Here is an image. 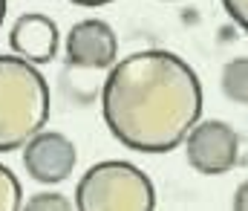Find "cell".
<instances>
[{
	"label": "cell",
	"instance_id": "6da1fadb",
	"mask_svg": "<svg viewBox=\"0 0 248 211\" xmlns=\"http://www.w3.org/2000/svg\"><path fill=\"white\" fill-rule=\"evenodd\" d=\"M101 110L124 147L168 153L202 116V84L185 58L168 49H141L110 67Z\"/></svg>",
	"mask_w": 248,
	"mask_h": 211
},
{
	"label": "cell",
	"instance_id": "7a4b0ae2",
	"mask_svg": "<svg viewBox=\"0 0 248 211\" xmlns=\"http://www.w3.org/2000/svg\"><path fill=\"white\" fill-rule=\"evenodd\" d=\"M49 122V84L20 55H0V153L23 147Z\"/></svg>",
	"mask_w": 248,
	"mask_h": 211
},
{
	"label": "cell",
	"instance_id": "3957f363",
	"mask_svg": "<svg viewBox=\"0 0 248 211\" xmlns=\"http://www.w3.org/2000/svg\"><path fill=\"white\" fill-rule=\"evenodd\" d=\"M75 209L81 211H153L156 209V188L150 177L136 168L133 162L107 159L93 165L78 188H75Z\"/></svg>",
	"mask_w": 248,
	"mask_h": 211
},
{
	"label": "cell",
	"instance_id": "277c9868",
	"mask_svg": "<svg viewBox=\"0 0 248 211\" xmlns=\"http://www.w3.org/2000/svg\"><path fill=\"white\" fill-rule=\"evenodd\" d=\"M185 156L187 165L205 177L228 174L237 159H240V136L231 125L225 122H196L187 130L185 139Z\"/></svg>",
	"mask_w": 248,
	"mask_h": 211
},
{
	"label": "cell",
	"instance_id": "5b68a950",
	"mask_svg": "<svg viewBox=\"0 0 248 211\" xmlns=\"http://www.w3.org/2000/svg\"><path fill=\"white\" fill-rule=\"evenodd\" d=\"M119 58V38L98 17L78 20L66 35V64L81 70H110Z\"/></svg>",
	"mask_w": 248,
	"mask_h": 211
},
{
	"label": "cell",
	"instance_id": "8992f818",
	"mask_svg": "<svg viewBox=\"0 0 248 211\" xmlns=\"http://www.w3.org/2000/svg\"><path fill=\"white\" fill-rule=\"evenodd\" d=\"M75 159H78L75 145L55 130H38L23 145V168L35 182L46 185L63 182L72 174Z\"/></svg>",
	"mask_w": 248,
	"mask_h": 211
},
{
	"label": "cell",
	"instance_id": "52a82bcc",
	"mask_svg": "<svg viewBox=\"0 0 248 211\" xmlns=\"http://www.w3.org/2000/svg\"><path fill=\"white\" fill-rule=\"evenodd\" d=\"M58 26L52 17L29 12L20 15L9 32V44L15 49V55H20L29 64H49L58 52Z\"/></svg>",
	"mask_w": 248,
	"mask_h": 211
},
{
	"label": "cell",
	"instance_id": "ba28073f",
	"mask_svg": "<svg viewBox=\"0 0 248 211\" xmlns=\"http://www.w3.org/2000/svg\"><path fill=\"white\" fill-rule=\"evenodd\" d=\"M222 90L237 104H246L248 101V61L246 58H234L231 64H225V70H222Z\"/></svg>",
	"mask_w": 248,
	"mask_h": 211
},
{
	"label": "cell",
	"instance_id": "9c48e42d",
	"mask_svg": "<svg viewBox=\"0 0 248 211\" xmlns=\"http://www.w3.org/2000/svg\"><path fill=\"white\" fill-rule=\"evenodd\" d=\"M20 209H23L20 182L6 165H0V211H20Z\"/></svg>",
	"mask_w": 248,
	"mask_h": 211
},
{
	"label": "cell",
	"instance_id": "30bf717a",
	"mask_svg": "<svg viewBox=\"0 0 248 211\" xmlns=\"http://www.w3.org/2000/svg\"><path fill=\"white\" fill-rule=\"evenodd\" d=\"M69 209H72V203L63 194H35L26 203V211H69Z\"/></svg>",
	"mask_w": 248,
	"mask_h": 211
},
{
	"label": "cell",
	"instance_id": "8fae6325",
	"mask_svg": "<svg viewBox=\"0 0 248 211\" xmlns=\"http://www.w3.org/2000/svg\"><path fill=\"white\" fill-rule=\"evenodd\" d=\"M222 6H225V12L231 15V20L246 29L248 26V0H222Z\"/></svg>",
	"mask_w": 248,
	"mask_h": 211
},
{
	"label": "cell",
	"instance_id": "7c38bea8",
	"mask_svg": "<svg viewBox=\"0 0 248 211\" xmlns=\"http://www.w3.org/2000/svg\"><path fill=\"white\" fill-rule=\"evenodd\" d=\"M69 3H75V6H87V9H95V6H107V3H113V0H69Z\"/></svg>",
	"mask_w": 248,
	"mask_h": 211
},
{
	"label": "cell",
	"instance_id": "4fadbf2b",
	"mask_svg": "<svg viewBox=\"0 0 248 211\" xmlns=\"http://www.w3.org/2000/svg\"><path fill=\"white\" fill-rule=\"evenodd\" d=\"M234 209H246V185L237 188V203H234Z\"/></svg>",
	"mask_w": 248,
	"mask_h": 211
},
{
	"label": "cell",
	"instance_id": "5bb4252c",
	"mask_svg": "<svg viewBox=\"0 0 248 211\" xmlns=\"http://www.w3.org/2000/svg\"><path fill=\"white\" fill-rule=\"evenodd\" d=\"M3 17H6V0H0V26H3Z\"/></svg>",
	"mask_w": 248,
	"mask_h": 211
}]
</instances>
